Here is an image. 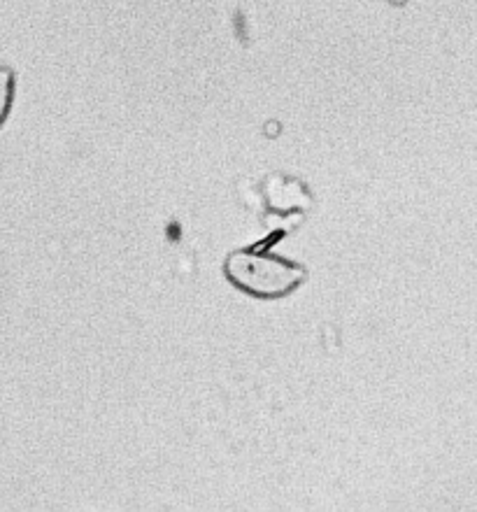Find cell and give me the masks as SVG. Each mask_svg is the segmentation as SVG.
<instances>
[{
  "mask_svg": "<svg viewBox=\"0 0 477 512\" xmlns=\"http://www.w3.org/2000/svg\"><path fill=\"white\" fill-rule=\"evenodd\" d=\"M224 273L233 287L256 298H282L308 280V270L259 247L229 254Z\"/></svg>",
  "mask_w": 477,
  "mask_h": 512,
  "instance_id": "cell-1",
  "label": "cell"
},
{
  "mask_svg": "<svg viewBox=\"0 0 477 512\" xmlns=\"http://www.w3.org/2000/svg\"><path fill=\"white\" fill-rule=\"evenodd\" d=\"M14 87H17V75L10 66H0V128L7 122L14 103Z\"/></svg>",
  "mask_w": 477,
  "mask_h": 512,
  "instance_id": "cell-2",
  "label": "cell"
}]
</instances>
